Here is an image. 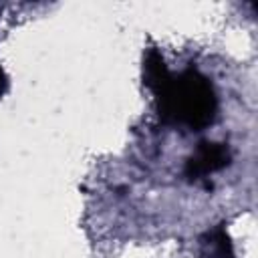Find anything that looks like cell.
<instances>
[{"label": "cell", "mask_w": 258, "mask_h": 258, "mask_svg": "<svg viewBox=\"0 0 258 258\" xmlns=\"http://www.w3.org/2000/svg\"><path fill=\"white\" fill-rule=\"evenodd\" d=\"M151 91L163 123L202 131L216 119L218 97L214 85L194 67L181 71L177 77L167 75Z\"/></svg>", "instance_id": "6da1fadb"}, {"label": "cell", "mask_w": 258, "mask_h": 258, "mask_svg": "<svg viewBox=\"0 0 258 258\" xmlns=\"http://www.w3.org/2000/svg\"><path fill=\"white\" fill-rule=\"evenodd\" d=\"M230 149L226 143H216V141H202L196 149V153L185 161L183 173L189 181L204 179L206 175L220 171L230 165Z\"/></svg>", "instance_id": "7a4b0ae2"}, {"label": "cell", "mask_w": 258, "mask_h": 258, "mask_svg": "<svg viewBox=\"0 0 258 258\" xmlns=\"http://www.w3.org/2000/svg\"><path fill=\"white\" fill-rule=\"evenodd\" d=\"M204 258H234V248L224 226L214 228L204 238Z\"/></svg>", "instance_id": "3957f363"}, {"label": "cell", "mask_w": 258, "mask_h": 258, "mask_svg": "<svg viewBox=\"0 0 258 258\" xmlns=\"http://www.w3.org/2000/svg\"><path fill=\"white\" fill-rule=\"evenodd\" d=\"M6 87H8V79H6V75H4V71H2V67H0V95H4Z\"/></svg>", "instance_id": "277c9868"}]
</instances>
